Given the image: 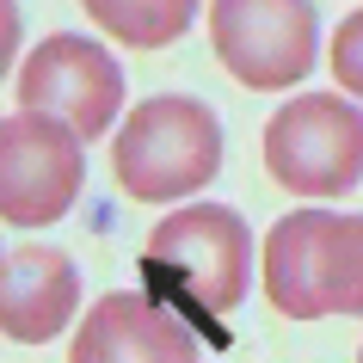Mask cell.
<instances>
[{
	"label": "cell",
	"mask_w": 363,
	"mask_h": 363,
	"mask_svg": "<svg viewBox=\"0 0 363 363\" xmlns=\"http://www.w3.org/2000/svg\"><path fill=\"white\" fill-rule=\"evenodd\" d=\"M252 271V240L247 222L228 203H185L167 222H154L148 247H142V296L179 314L185 326H203L210 345H228L216 326L228 308L247 302Z\"/></svg>",
	"instance_id": "cell-1"
},
{
	"label": "cell",
	"mask_w": 363,
	"mask_h": 363,
	"mask_svg": "<svg viewBox=\"0 0 363 363\" xmlns=\"http://www.w3.org/2000/svg\"><path fill=\"white\" fill-rule=\"evenodd\" d=\"M265 296L289 320L363 314V216H284L265 240Z\"/></svg>",
	"instance_id": "cell-2"
},
{
	"label": "cell",
	"mask_w": 363,
	"mask_h": 363,
	"mask_svg": "<svg viewBox=\"0 0 363 363\" xmlns=\"http://www.w3.org/2000/svg\"><path fill=\"white\" fill-rule=\"evenodd\" d=\"M117 185L135 203H172V197L210 185L222 167V123L203 99H142L117 135Z\"/></svg>",
	"instance_id": "cell-3"
},
{
	"label": "cell",
	"mask_w": 363,
	"mask_h": 363,
	"mask_svg": "<svg viewBox=\"0 0 363 363\" xmlns=\"http://www.w3.org/2000/svg\"><path fill=\"white\" fill-rule=\"evenodd\" d=\"M265 167L284 191L345 197L363 179V111L333 93H302L265 123Z\"/></svg>",
	"instance_id": "cell-4"
},
{
	"label": "cell",
	"mask_w": 363,
	"mask_h": 363,
	"mask_svg": "<svg viewBox=\"0 0 363 363\" xmlns=\"http://www.w3.org/2000/svg\"><path fill=\"white\" fill-rule=\"evenodd\" d=\"M216 62L252 93H284L320 56L314 0H210Z\"/></svg>",
	"instance_id": "cell-5"
},
{
	"label": "cell",
	"mask_w": 363,
	"mask_h": 363,
	"mask_svg": "<svg viewBox=\"0 0 363 363\" xmlns=\"http://www.w3.org/2000/svg\"><path fill=\"white\" fill-rule=\"evenodd\" d=\"M86 185V142L62 117L19 111L0 123V222L50 228Z\"/></svg>",
	"instance_id": "cell-6"
},
{
	"label": "cell",
	"mask_w": 363,
	"mask_h": 363,
	"mask_svg": "<svg viewBox=\"0 0 363 363\" xmlns=\"http://www.w3.org/2000/svg\"><path fill=\"white\" fill-rule=\"evenodd\" d=\"M19 111L62 117L68 130L86 135L111 130L117 105H123V68L111 62V50H99L93 38H43L19 68Z\"/></svg>",
	"instance_id": "cell-7"
},
{
	"label": "cell",
	"mask_w": 363,
	"mask_h": 363,
	"mask_svg": "<svg viewBox=\"0 0 363 363\" xmlns=\"http://www.w3.org/2000/svg\"><path fill=\"white\" fill-rule=\"evenodd\" d=\"M68 363H197V339L154 296L117 289L86 308V326L74 333Z\"/></svg>",
	"instance_id": "cell-8"
},
{
	"label": "cell",
	"mask_w": 363,
	"mask_h": 363,
	"mask_svg": "<svg viewBox=\"0 0 363 363\" xmlns=\"http://www.w3.org/2000/svg\"><path fill=\"white\" fill-rule=\"evenodd\" d=\"M80 308V271L56 247H19L0 259V333L19 345H50Z\"/></svg>",
	"instance_id": "cell-9"
},
{
	"label": "cell",
	"mask_w": 363,
	"mask_h": 363,
	"mask_svg": "<svg viewBox=\"0 0 363 363\" xmlns=\"http://www.w3.org/2000/svg\"><path fill=\"white\" fill-rule=\"evenodd\" d=\"M80 6L130 50H167L172 38L191 31V13H197V0H80Z\"/></svg>",
	"instance_id": "cell-10"
},
{
	"label": "cell",
	"mask_w": 363,
	"mask_h": 363,
	"mask_svg": "<svg viewBox=\"0 0 363 363\" xmlns=\"http://www.w3.org/2000/svg\"><path fill=\"white\" fill-rule=\"evenodd\" d=\"M333 80L363 99V13H351V19L333 31Z\"/></svg>",
	"instance_id": "cell-11"
},
{
	"label": "cell",
	"mask_w": 363,
	"mask_h": 363,
	"mask_svg": "<svg viewBox=\"0 0 363 363\" xmlns=\"http://www.w3.org/2000/svg\"><path fill=\"white\" fill-rule=\"evenodd\" d=\"M13 50H19V6L0 0V74L13 68Z\"/></svg>",
	"instance_id": "cell-12"
},
{
	"label": "cell",
	"mask_w": 363,
	"mask_h": 363,
	"mask_svg": "<svg viewBox=\"0 0 363 363\" xmlns=\"http://www.w3.org/2000/svg\"><path fill=\"white\" fill-rule=\"evenodd\" d=\"M357 363H363V351H357Z\"/></svg>",
	"instance_id": "cell-13"
},
{
	"label": "cell",
	"mask_w": 363,
	"mask_h": 363,
	"mask_svg": "<svg viewBox=\"0 0 363 363\" xmlns=\"http://www.w3.org/2000/svg\"><path fill=\"white\" fill-rule=\"evenodd\" d=\"M0 259H6V252H0Z\"/></svg>",
	"instance_id": "cell-14"
}]
</instances>
